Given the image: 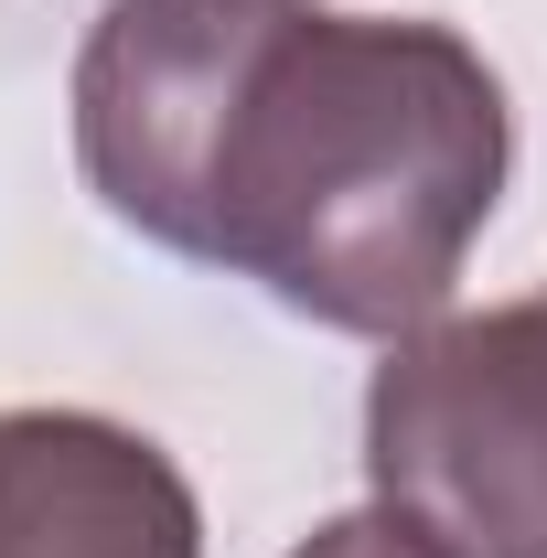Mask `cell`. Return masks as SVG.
Masks as SVG:
<instances>
[{
	"label": "cell",
	"instance_id": "1",
	"mask_svg": "<svg viewBox=\"0 0 547 558\" xmlns=\"http://www.w3.org/2000/svg\"><path fill=\"white\" fill-rule=\"evenodd\" d=\"M75 161L130 236L398 344L451 312L515 172L473 33L333 0H108L75 44Z\"/></svg>",
	"mask_w": 547,
	"mask_h": 558
},
{
	"label": "cell",
	"instance_id": "2",
	"mask_svg": "<svg viewBox=\"0 0 547 558\" xmlns=\"http://www.w3.org/2000/svg\"><path fill=\"white\" fill-rule=\"evenodd\" d=\"M365 505L429 558H547V290L440 312L376 354Z\"/></svg>",
	"mask_w": 547,
	"mask_h": 558
},
{
	"label": "cell",
	"instance_id": "3",
	"mask_svg": "<svg viewBox=\"0 0 547 558\" xmlns=\"http://www.w3.org/2000/svg\"><path fill=\"white\" fill-rule=\"evenodd\" d=\"M0 558H205V494L108 409H0Z\"/></svg>",
	"mask_w": 547,
	"mask_h": 558
},
{
	"label": "cell",
	"instance_id": "4",
	"mask_svg": "<svg viewBox=\"0 0 547 558\" xmlns=\"http://www.w3.org/2000/svg\"><path fill=\"white\" fill-rule=\"evenodd\" d=\"M290 558H429V548H418L409 526H387V515L365 505V515H323V526H312Z\"/></svg>",
	"mask_w": 547,
	"mask_h": 558
}]
</instances>
